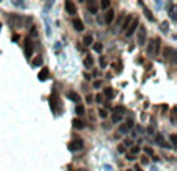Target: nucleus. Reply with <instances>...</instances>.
I'll list each match as a JSON object with an SVG mask.
<instances>
[{"instance_id":"nucleus-6","label":"nucleus","mask_w":177,"mask_h":171,"mask_svg":"<svg viewBox=\"0 0 177 171\" xmlns=\"http://www.w3.org/2000/svg\"><path fill=\"white\" fill-rule=\"evenodd\" d=\"M65 10H67V13L69 14H76V5H75L73 2H70V0H69V2H65Z\"/></svg>"},{"instance_id":"nucleus-13","label":"nucleus","mask_w":177,"mask_h":171,"mask_svg":"<svg viewBox=\"0 0 177 171\" xmlns=\"http://www.w3.org/2000/svg\"><path fill=\"white\" fill-rule=\"evenodd\" d=\"M82 42H84V45H92V44H93V36H92V34H87V36H84Z\"/></svg>"},{"instance_id":"nucleus-33","label":"nucleus","mask_w":177,"mask_h":171,"mask_svg":"<svg viewBox=\"0 0 177 171\" xmlns=\"http://www.w3.org/2000/svg\"><path fill=\"white\" fill-rule=\"evenodd\" d=\"M118 151H120V152H124V146H123V145L118 146Z\"/></svg>"},{"instance_id":"nucleus-1","label":"nucleus","mask_w":177,"mask_h":171,"mask_svg":"<svg viewBox=\"0 0 177 171\" xmlns=\"http://www.w3.org/2000/svg\"><path fill=\"white\" fill-rule=\"evenodd\" d=\"M160 47H162V41L155 38L154 41H151V44H149V53H151L152 56H157L158 53H160Z\"/></svg>"},{"instance_id":"nucleus-30","label":"nucleus","mask_w":177,"mask_h":171,"mask_svg":"<svg viewBox=\"0 0 177 171\" xmlns=\"http://www.w3.org/2000/svg\"><path fill=\"white\" fill-rule=\"evenodd\" d=\"M96 101H98V103L102 101V95H96Z\"/></svg>"},{"instance_id":"nucleus-29","label":"nucleus","mask_w":177,"mask_h":171,"mask_svg":"<svg viewBox=\"0 0 177 171\" xmlns=\"http://www.w3.org/2000/svg\"><path fill=\"white\" fill-rule=\"evenodd\" d=\"M101 84H102V81H95V83H93V86H95L96 89H98V87H101Z\"/></svg>"},{"instance_id":"nucleus-18","label":"nucleus","mask_w":177,"mask_h":171,"mask_svg":"<svg viewBox=\"0 0 177 171\" xmlns=\"http://www.w3.org/2000/svg\"><path fill=\"white\" fill-rule=\"evenodd\" d=\"M73 126H75L76 129H82V128H84V123H82L81 120H73Z\"/></svg>"},{"instance_id":"nucleus-5","label":"nucleus","mask_w":177,"mask_h":171,"mask_svg":"<svg viewBox=\"0 0 177 171\" xmlns=\"http://www.w3.org/2000/svg\"><path fill=\"white\" fill-rule=\"evenodd\" d=\"M50 103H51V109H53V112H58V111L61 109V103H59V98L56 96V95H54V96H51V101H50Z\"/></svg>"},{"instance_id":"nucleus-7","label":"nucleus","mask_w":177,"mask_h":171,"mask_svg":"<svg viewBox=\"0 0 177 171\" xmlns=\"http://www.w3.org/2000/svg\"><path fill=\"white\" fill-rule=\"evenodd\" d=\"M73 26L76 31H82L84 30V25H82V20L81 19H73Z\"/></svg>"},{"instance_id":"nucleus-25","label":"nucleus","mask_w":177,"mask_h":171,"mask_svg":"<svg viewBox=\"0 0 177 171\" xmlns=\"http://www.w3.org/2000/svg\"><path fill=\"white\" fill-rule=\"evenodd\" d=\"M99 66H101V69H104L107 64H106V59L104 58H99Z\"/></svg>"},{"instance_id":"nucleus-24","label":"nucleus","mask_w":177,"mask_h":171,"mask_svg":"<svg viewBox=\"0 0 177 171\" xmlns=\"http://www.w3.org/2000/svg\"><path fill=\"white\" fill-rule=\"evenodd\" d=\"M120 120H121V115H118V114L115 115V114H114V117H112V121H114V123H118Z\"/></svg>"},{"instance_id":"nucleus-11","label":"nucleus","mask_w":177,"mask_h":171,"mask_svg":"<svg viewBox=\"0 0 177 171\" xmlns=\"http://www.w3.org/2000/svg\"><path fill=\"white\" fill-rule=\"evenodd\" d=\"M114 17H115V13L112 11V10H109V11L106 13V17H104L106 23H112V20H114Z\"/></svg>"},{"instance_id":"nucleus-9","label":"nucleus","mask_w":177,"mask_h":171,"mask_svg":"<svg viewBox=\"0 0 177 171\" xmlns=\"http://www.w3.org/2000/svg\"><path fill=\"white\" fill-rule=\"evenodd\" d=\"M104 95H106V98H107V100H112V98L115 96L114 89H112V87H106V89H104Z\"/></svg>"},{"instance_id":"nucleus-27","label":"nucleus","mask_w":177,"mask_h":171,"mask_svg":"<svg viewBox=\"0 0 177 171\" xmlns=\"http://www.w3.org/2000/svg\"><path fill=\"white\" fill-rule=\"evenodd\" d=\"M109 2H107V0H104V2H101V8H102V10H106V8H109Z\"/></svg>"},{"instance_id":"nucleus-23","label":"nucleus","mask_w":177,"mask_h":171,"mask_svg":"<svg viewBox=\"0 0 177 171\" xmlns=\"http://www.w3.org/2000/svg\"><path fill=\"white\" fill-rule=\"evenodd\" d=\"M130 22H132V17H127V19L124 20V26H123V30H127V26H129Z\"/></svg>"},{"instance_id":"nucleus-34","label":"nucleus","mask_w":177,"mask_h":171,"mask_svg":"<svg viewBox=\"0 0 177 171\" xmlns=\"http://www.w3.org/2000/svg\"><path fill=\"white\" fill-rule=\"evenodd\" d=\"M13 41H14V42H17V41H19V36H17V34H16V36H13Z\"/></svg>"},{"instance_id":"nucleus-16","label":"nucleus","mask_w":177,"mask_h":171,"mask_svg":"<svg viewBox=\"0 0 177 171\" xmlns=\"http://www.w3.org/2000/svg\"><path fill=\"white\" fill-rule=\"evenodd\" d=\"M87 6H89V10H90L92 14H95V13H96V6H95V2H93V0H90V2L87 3Z\"/></svg>"},{"instance_id":"nucleus-12","label":"nucleus","mask_w":177,"mask_h":171,"mask_svg":"<svg viewBox=\"0 0 177 171\" xmlns=\"http://www.w3.org/2000/svg\"><path fill=\"white\" fill-rule=\"evenodd\" d=\"M67 96L70 98L72 101H76V103H79V100H81V98H79V95H78L76 92H69V93H67Z\"/></svg>"},{"instance_id":"nucleus-31","label":"nucleus","mask_w":177,"mask_h":171,"mask_svg":"<svg viewBox=\"0 0 177 171\" xmlns=\"http://www.w3.org/2000/svg\"><path fill=\"white\" fill-rule=\"evenodd\" d=\"M171 142H172V146H175V136H171Z\"/></svg>"},{"instance_id":"nucleus-19","label":"nucleus","mask_w":177,"mask_h":171,"mask_svg":"<svg viewBox=\"0 0 177 171\" xmlns=\"http://www.w3.org/2000/svg\"><path fill=\"white\" fill-rule=\"evenodd\" d=\"M93 50H95L96 53H101V51H102V44H101V42L93 44Z\"/></svg>"},{"instance_id":"nucleus-21","label":"nucleus","mask_w":177,"mask_h":171,"mask_svg":"<svg viewBox=\"0 0 177 171\" xmlns=\"http://www.w3.org/2000/svg\"><path fill=\"white\" fill-rule=\"evenodd\" d=\"M157 143H158V145H160V146H166V143H165V140L162 139V136H157Z\"/></svg>"},{"instance_id":"nucleus-22","label":"nucleus","mask_w":177,"mask_h":171,"mask_svg":"<svg viewBox=\"0 0 177 171\" xmlns=\"http://www.w3.org/2000/svg\"><path fill=\"white\" fill-rule=\"evenodd\" d=\"M98 115L101 117V118H106V117H107V111H104V109H99V111H98Z\"/></svg>"},{"instance_id":"nucleus-14","label":"nucleus","mask_w":177,"mask_h":171,"mask_svg":"<svg viewBox=\"0 0 177 171\" xmlns=\"http://www.w3.org/2000/svg\"><path fill=\"white\" fill-rule=\"evenodd\" d=\"M31 53H33V47H31V42L26 39V51H25L26 58H31Z\"/></svg>"},{"instance_id":"nucleus-32","label":"nucleus","mask_w":177,"mask_h":171,"mask_svg":"<svg viewBox=\"0 0 177 171\" xmlns=\"http://www.w3.org/2000/svg\"><path fill=\"white\" fill-rule=\"evenodd\" d=\"M162 30H165V31L168 30V23H162Z\"/></svg>"},{"instance_id":"nucleus-37","label":"nucleus","mask_w":177,"mask_h":171,"mask_svg":"<svg viewBox=\"0 0 177 171\" xmlns=\"http://www.w3.org/2000/svg\"><path fill=\"white\" fill-rule=\"evenodd\" d=\"M0 26H2V23H0Z\"/></svg>"},{"instance_id":"nucleus-3","label":"nucleus","mask_w":177,"mask_h":171,"mask_svg":"<svg viewBox=\"0 0 177 171\" xmlns=\"http://www.w3.org/2000/svg\"><path fill=\"white\" fill-rule=\"evenodd\" d=\"M137 28H138V20H137V19H132V22L129 23L127 30H126V36H132Z\"/></svg>"},{"instance_id":"nucleus-36","label":"nucleus","mask_w":177,"mask_h":171,"mask_svg":"<svg viewBox=\"0 0 177 171\" xmlns=\"http://www.w3.org/2000/svg\"><path fill=\"white\" fill-rule=\"evenodd\" d=\"M135 171H142V169H140V166H137V168H135Z\"/></svg>"},{"instance_id":"nucleus-4","label":"nucleus","mask_w":177,"mask_h":171,"mask_svg":"<svg viewBox=\"0 0 177 171\" xmlns=\"http://www.w3.org/2000/svg\"><path fill=\"white\" fill-rule=\"evenodd\" d=\"M146 42V28L140 25V30H138V44L140 45H145Z\"/></svg>"},{"instance_id":"nucleus-28","label":"nucleus","mask_w":177,"mask_h":171,"mask_svg":"<svg viewBox=\"0 0 177 171\" xmlns=\"http://www.w3.org/2000/svg\"><path fill=\"white\" fill-rule=\"evenodd\" d=\"M42 64V58H36V61H34V66L37 67V66H41Z\"/></svg>"},{"instance_id":"nucleus-26","label":"nucleus","mask_w":177,"mask_h":171,"mask_svg":"<svg viewBox=\"0 0 177 171\" xmlns=\"http://www.w3.org/2000/svg\"><path fill=\"white\" fill-rule=\"evenodd\" d=\"M130 152H132V154H130V156L134 157V154H137V152H140V148H138V146H134L132 149H130Z\"/></svg>"},{"instance_id":"nucleus-38","label":"nucleus","mask_w":177,"mask_h":171,"mask_svg":"<svg viewBox=\"0 0 177 171\" xmlns=\"http://www.w3.org/2000/svg\"><path fill=\"white\" fill-rule=\"evenodd\" d=\"M127 171H130V169H127Z\"/></svg>"},{"instance_id":"nucleus-8","label":"nucleus","mask_w":177,"mask_h":171,"mask_svg":"<svg viewBox=\"0 0 177 171\" xmlns=\"http://www.w3.org/2000/svg\"><path fill=\"white\" fill-rule=\"evenodd\" d=\"M174 55H175V53H174V50H172V48H166V50H165V56H166V58H169L172 64L175 62V58H174Z\"/></svg>"},{"instance_id":"nucleus-15","label":"nucleus","mask_w":177,"mask_h":171,"mask_svg":"<svg viewBox=\"0 0 177 171\" xmlns=\"http://www.w3.org/2000/svg\"><path fill=\"white\" fill-rule=\"evenodd\" d=\"M84 66H86V69H90L93 66V58L92 56H87L86 59H84Z\"/></svg>"},{"instance_id":"nucleus-10","label":"nucleus","mask_w":177,"mask_h":171,"mask_svg":"<svg viewBox=\"0 0 177 171\" xmlns=\"http://www.w3.org/2000/svg\"><path fill=\"white\" fill-rule=\"evenodd\" d=\"M132 124H134L132 121H127V123H124L123 126H120V132H121V134H124V132H127V131H129L130 128H132Z\"/></svg>"},{"instance_id":"nucleus-35","label":"nucleus","mask_w":177,"mask_h":171,"mask_svg":"<svg viewBox=\"0 0 177 171\" xmlns=\"http://www.w3.org/2000/svg\"><path fill=\"white\" fill-rule=\"evenodd\" d=\"M87 103H89V104L92 103V95H89V96H87Z\"/></svg>"},{"instance_id":"nucleus-20","label":"nucleus","mask_w":177,"mask_h":171,"mask_svg":"<svg viewBox=\"0 0 177 171\" xmlns=\"http://www.w3.org/2000/svg\"><path fill=\"white\" fill-rule=\"evenodd\" d=\"M84 111H86V109H84L82 104H78V106H76V115H82Z\"/></svg>"},{"instance_id":"nucleus-17","label":"nucleus","mask_w":177,"mask_h":171,"mask_svg":"<svg viewBox=\"0 0 177 171\" xmlns=\"http://www.w3.org/2000/svg\"><path fill=\"white\" fill-rule=\"evenodd\" d=\"M47 76H48V70L44 69V70L41 72V73H39V79H41V81H45V79H47Z\"/></svg>"},{"instance_id":"nucleus-2","label":"nucleus","mask_w":177,"mask_h":171,"mask_svg":"<svg viewBox=\"0 0 177 171\" xmlns=\"http://www.w3.org/2000/svg\"><path fill=\"white\" fill-rule=\"evenodd\" d=\"M82 146H84V142H82L81 139H75V140H72V142L69 143V149L73 151V152L82 149Z\"/></svg>"}]
</instances>
